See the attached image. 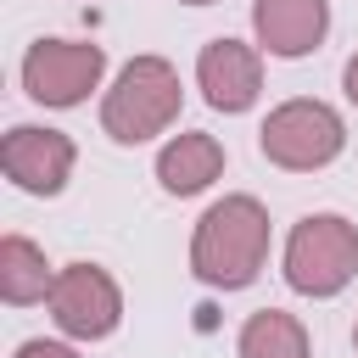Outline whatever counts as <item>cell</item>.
I'll list each match as a JSON object with an SVG mask.
<instances>
[{"instance_id": "10", "label": "cell", "mask_w": 358, "mask_h": 358, "mask_svg": "<svg viewBox=\"0 0 358 358\" xmlns=\"http://www.w3.org/2000/svg\"><path fill=\"white\" fill-rule=\"evenodd\" d=\"M218 173H224V140L207 129L168 134V145L157 151V185L168 196H201Z\"/></svg>"}, {"instance_id": "2", "label": "cell", "mask_w": 358, "mask_h": 358, "mask_svg": "<svg viewBox=\"0 0 358 358\" xmlns=\"http://www.w3.org/2000/svg\"><path fill=\"white\" fill-rule=\"evenodd\" d=\"M179 106H185L179 67L168 56L145 50V56L123 62L112 90L101 95V134L117 140V145H145V140H157L179 123Z\"/></svg>"}, {"instance_id": "5", "label": "cell", "mask_w": 358, "mask_h": 358, "mask_svg": "<svg viewBox=\"0 0 358 358\" xmlns=\"http://www.w3.org/2000/svg\"><path fill=\"white\" fill-rule=\"evenodd\" d=\"M106 78V50L95 39H34L22 56V90L39 106H84L90 90H101Z\"/></svg>"}, {"instance_id": "6", "label": "cell", "mask_w": 358, "mask_h": 358, "mask_svg": "<svg viewBox=\"0 0 358 358\" xmlns=\"http://www.w3.org/2000/svg\"><path fill=\"white\" fill-rule=\"evenodd\" d=\"M45 308L67 341H106L123 324V285L101 263H62Z\"/></svg>"}, {"instance_id": "11", "label": "cell", "mask_w": 358, "mask_h": 358, "mask_svg": "<svg viewBox=\"0 0 358 358\" xmlns=\"http://www.w3.org/2000/svg\"><path fill=\"white\" fill-rule=\"evenodd\" d=\"M56 285V268L45 263V246H34L28 235H6L0 241V296L11 308H28V302H45Z\"/></svg>"}, {"instance_id": "13", "label": "cell", "mask_w": 358, "mask_h": 358, "mask_svg": "<svg viewBox=\"0 0 358 358\" xmlns=\"http://www.w3.org/2000/svg\"><path fill=\"white\" fill-rule=\"evenodd\" d=\"M11 358H78V347H67V341H50V336H34V341H22Z\"/></svg>"}, {"instance_id": "12", "label": "cell", "mask_w": 358, "mask_h": 358, "mask_svg": "<svg viewBox=\"0 0 358 358\" xmlns=\"http://www.w3.org/2000/svg\"><path fill=\"white\" fill-rule=\"evenodd\" d=\"M235 358H313V347H308V330L296 313L257 308L235 336Z\"/></svg>"}, {"instance_id": "1", "label": "cell", "mask_w": 358, "mask_h": 358, "mask_svg": "<svg viewBox=\"0 0 358 358\" xmlns=\"http://www.w3.org/2000/svg\"><path fill=\"white\" fill-rule=\"evenodd\" d=\"M268 241H274L268 207L246 190H229L190 229V274L213 291H246L268 263Z\"/></svg>"}, {"instance_id": "8", "label": "cell", "mask_w": 358, "mask_h": 358, "mask_svg": "<svg viewBox=\"0 0 358 358\" xmlns=\"http://www.w3.org/2000/svg\"><path fill=\"white\" fill-rule=\"evenodd\" d=\"M196 90L213 112H252L263 95V50L246 39H207L196 56Z\"/></svg>"}, {"instance_id": "4", "label": "cell", "mask_w": 358, "mask_h": 358, "mask_svg": "<svg viewBox=\"0 0 358 358\" xmlns=\"http://www.w3.org/2000/svg\"><path fill=\"white\" fill-rule=\"evenodd\" d=\"M257 151L285 168V173H319L330 168L341 151H347V123L330 101H313V95H291L280 101L263 129H257Z\"/></svg>"}, {"instance_id": "16", "label": "cell", "mask_w": 358, "mask_h": 358, "mask_svg": "<svg viewBox=\"0 0 358 358\" xmlns=\"http://www.w3.org/2000/svg\"><path fill=\"white\" fill-rule=\"evenodd\" d=\"M352 352H358V319H352Z\"/></svg>"}, {"instance_id": "9", "label": "cell", "mask_w": 358, "mask_h": 358, "mask_svg": "<svg viewBox=\"0 0 358 358\" xmlns=\"http://www.w3.org/2000/svg\"><path fill=\"white\" fill-rule=\"evenodd\" d=\"M252 34L280 62L313 56L330 34V0H252Z\"/></svg>"}, {"instance_id": "15", "label": "cell", "mask_w": 358, "mask_h": 358, "mask_svg": "<svg viewBox=\"0 0 358 358\" xmlns=\"http://www.w3.org/2000/svg\"><path fill=\"white\" fill-rule=\"evenodd\" d=\"M185 6H218V0H185Z\"/></svg>"}, {"instance_id": "7", "label": "cell", "mask_w": 358, "mask_h": 358, "mask_svg": "<svg viewBox=\"0 0 358 358\" xmlns=\"http://www.w3.org/2000/svg\"><path fill=\"white\" fill-rule=\"evenodd\" d=\"M73 162H78V145L73 134L62 129H45V123H17L6 129L0 140V168L17 190L28 196H62L67 179H73Z\"/></svg>"}, {"instance_id": "3", "label": "cell", "mask_w": 358, "mask_h": 358, "mask_svg": "<svg viewBox=\"0 0 358 358\" xmlns=\"http://www.w3.org/2000/svg\"><path fill=\"white\" fill-rule=\"evenodd\" d=\"M280 274L296 296H341L358 280V224L341 213H308L291 224L285 252H280Z\"/></svg>"}, {"instance_id": "14", "label": "cell", "mask_w": 358, "mask_h": 358, "mask_svg": "<svg viewBox=\"0 0 358 358\" xmlns=\"http://www.w3.org/2000/svg\"><path fill=\"white\" fill-rule=\"evenodd\" d=\"M341 90H347V101L358 106V50L347 56V67H341Z\"/></svg>"}]
</instances>
